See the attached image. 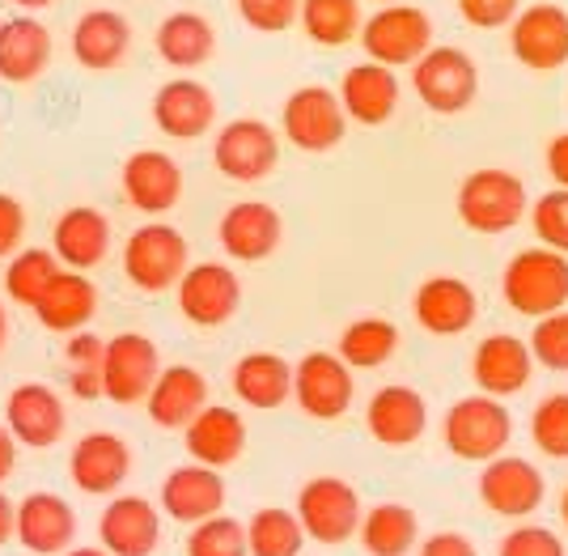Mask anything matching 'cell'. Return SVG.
I'll return each instance as SVG.
<instances>
[{
  "label": "cell",
  "mask_w": 568,
  "mask_h": 556,
  "mask_svg": "<svg viewBox=\"0 0 568 556\" xmlns=\"http://www.w3.org/2000/svg\"><path fill=\"white\" fill-rule=\"evenodd\" d=\"M497 556H565V544H560V535L539 523H521L500 539Z\"/></svg>",
  "instance_id": "cell-46"
},
{
  "label": "cell",
  "mask_w": 568,
  "mask_h": 556,
  "mask_svg": "<svg viewBox=\"0 0 568 556\" xmlns=\"http://www.w3.org/2000/svg\"><path fill=\"white\" fill-rule=\"evenodd\" d=\"M106 251H111V221L102 218L98 209L81 204V209L60 213L55 230H51V255L60 260V267L90 272V267L106 260Z\"/></svg>",
  "instance_id": "cell-29"
},
{
  "label": "cell",
  "mask_w": 568,
  "mask_h": 556,
  "mask_svg": "<svg viewBox=\"0 0 568 556\" xmlns=\"http://www.w3.org/2000/svg\"><path fill=\"white\" fill-rule=\"evenodd\" d=\"M530 230H535V239L551 246V251H560L568 255V192L565 188H551L544 192L530 209Z\"/></svg>",
  "instance_id": "cell-44"
},
{
  "label": "cell",
  "mask_w": 568,
  "mask_h": 556,
  "mask_svg": "<svg viewBox=\"0 0 568 556\" xmlns=\"http://www.w3.org/2000/svg\"><path fill=\"white\" fill-rule=\"evenodd\" d=\"M216 239L225 246V255L237 264H260L267 260L284 239V221L272 204L263 200H237L234 209L221 218Z\"/></svg>",
  "instance_id": "cell-21"
},
{
  "label": "cell",
  "mask_w": 568,
  "mask_h": 556,
  "mask_svg": "<svg viewBox=\"0 0 568 556\" xmlns=\"http://www.w3.org/2000/svg\"><path fill=\"white\" fill-rule=\"evenodd\" d=\"M530 442L547 459H568V391L539 400V408L530 412Z\"/></svg>",
  "instance_id": "cell-41"
},
{
  "label": "cell",
  "mask_w": 568,
  "mask_h": 556,
  "mask_svg": "<svg viewBox=\"0 0 568 556\" xmlns=\"http://www.w3.org/2000/svg\"><path fill=\"white\" fill-rule=\"evenodd\" d=\"M356 539L369 556H407L420 539V523L416 509L403 502H382V506L361 514Z\"/></svg>",
  "instance_id": "cell-35"
},
{
  "label": "cell",
  "mask_w": 568,
  "mask_h": 556,
  "mask_svg": "<svg viewBox=\"0 0 568 556\" xmlns=\"http://www.w3.org/2000/svg\"><path fill=\"white\" fill-rule=\"evenodd\" d=\"M234 395L246 408H281L284 400H293V365L281 353H246L234 365Z\"/></svg>",
  "instance_id": "cell-34"
},
{
  "label": "cell",
  "mask_w": 568,
  "mask_h": 556,
  "mask_svg": "<svg viewBox=\"0 0 568 556\" xmlns=\"http://www.w3.org/2000/svg\"><path fill=\"white\" fill-rule=\"evenodd\" d=\"M353 370L339 362V353H306L293 365V400L314 421H335L353 408Z\"/></svg>",
  "instance_id": "cell-12"
},
{
  "label": "cell",
  "mask_w": 568,
  "mask_h": 556,
  "mask_svg": "<svg viewBox=\"0 0 568 556\" xmlns=\"http://www.w3.org/2000/svg\"><path fill=\"white\" fill-rule=\"evenodd\" d=\"M302 548H306V532L293 509L263 506L251 514V523H246V553L251 556H302Z\"/></svg>",
  "instance_id": "cell-38"
},
{
  "label": "cell",
  "mask_w": 568,
  "mask_h": 556,
  "mask_svg": "<svg viewBox=\"0 0 568 556\" xmlns=\"http://www.w3.org/2000/svg\"><path fill=\"white\" fill-rule=\"evenodd\" d=\"M521 0H458V13L463 22L475 30H500L518 18Z\"/></svg>",
  "instance_id": "cell-47"
},
{
  "label": "cell",
  "mask_w": 568,
  "mask_h": 556,
  "mask_svg": "<svg viewBox=\"0 0 568 556\" xmlns=\"http://www.w3.org/2000/svg\"><path fill=\"white\" fill-rule=\"evenodd\" d=\"M132 26L115 9H90L72 26V60L90 73H111L128 60Z\"/></svg>",
  "instance_id": "cell-26"
},
{
  "label": "cell",
  "mask_w": 568,
  "mask_h": 556,
  "mask_svg": "<svg viewBox=\"0 0 568 556\" xmlns=\"http://www.w3.org/2000/svg\"><path fill=\"white\" fill-rule=\"evenodd\" d=\"M281 123L288 145H297L302 153H327L348 132V115H344L335 90H327V85H302V90H293V94L284 98Z\"/></svg>",
  "instance_id": "cell-8"
},
{
  "label": "cell",
  "mask_w": 568,
  "mask_h": 556,
  "mask_svg": "<svg viewBox=\"0 0 568 556\" xmlns=\"http://www.w3.org/2000/svg\"><path fill=\"white\" fill-rule=\"evenodd\" d=\"M174 290H179V311L195 327H221L242 306V281L225 264H187Z\"/></svg>",
  "instance_id": "cell-14"
},
{
  "label": "cell",
  "mask_w": 568,
  "mask_h": 556,
  "mask_svg": "<svg viewBox=\"0 0 568 556\" xmlns=\"http://www.w3.org/2000/svg\"><path fill=\"white\" fill-rule=\"evenodd\" d=\"M60 272V260L43 251V246H26L18 255H9V267H4V293L18 302V306H34L39 293L48 290V281Z\"/></svg>",
  "instance_id": "cell-39"
},
{
  "label": "cell",
  "mask_w": 568,
  "mask_h": 556,
  "mask_svg": "<svg viewBox=\"0 0 568 556\" xmlns=\"http://www.w3.org/2000/svg\"><path fill=\"white\" fill-rule=\"evenodd\" d=\"M416 556H479V553H475V544L463 532H437L428 535V539H420V553Z\"/></svg>",
  "instance_id": "cell-49"
},
{
  "label": "cell",
  "mask_w": 568,
  "mask_h": 556,
  "mask_svg": "<svg viewBox=\"0 0 568 556\" xmlns=\"http://www.w3.org/2000/svg\"><path fill=\"white\" fill-rule=\"evenodd\" d=\"M547 174L556 179V188H565L568 192V132H560V137L547 141Z\"/></svg>",
  "instance_id": "cell-50"
},
{
  "label": "cell",
  "mask_w": 568,
  "mask_h": 556,
  "mask_svg": "<svg viewBox=\"0 0 568 556\" xmlns=\"http://www.w3.org/2000/svg\"><path fill=\"white\" fill-rule=\"evenodd\" d=\"M98 539L111 556H153L162 544V514L149 497L115 493L98 518Z\"/></svg>",
  "instance_id": "cell-15"
},
{
  "label": "cell",
  "mask_w": 568,
  "mask_h": 556,
  "mask_svg": "<svg viewBox=\"0 0 568 556\" xmlns=\"http://www.w3.org/2000/svg\"><path fill=\"white\" fill-rule=\"evenodd\" d=\"M132 472V451L119 434H85L69 455V476L90 497H115Z\"/></svg>",
  "instance_id": "cell-20"
},
{
  "label": "cell",
  "mask_w": 568,
  "mask_h": 556,
  "mask_svg": "<svg viewBox=\"0 0 568 556\" xmlns=\"http://www.w3.org/2000/svg\"><path fill=\"white\" fill-rule=\"evenodd\" d=\"M4 340H9V315H4V306H0V348H4Z\"/></svg>",
  "instance_id": "cell-55"
},
{
  "label": "cell",
  "mask_w": 568,
  "mask_h": 556,
  "mask_svg": "<svg viewBox=\"0 0 568 556\" xmlns=\"http://www.w3.org/2000/svg\"><path fill=\"white\" fill-rule=\"evenodd\" d=\"M13 514H18V506H13V502L0 493V548L13 539Z\"/></svg>",
  "instance_id": "cell-52"
},
{
  "label": "cell",
  "mask_w": 568,
  "mask_h": 556,
  "mask_svg": "<svg viewBox=\"0 0 568 556\" xmlns=\"http://www.w3.org/2000/svg\"><path fill=\"white\" fill-rule=\"evenodd\" d=\"M39 323L48 327V332H81L90 319L98 315V290L94 281L85 276V272H72V267H60L55 276L48 281V290L39 293V302L30 306Z\"/></svg>",
  "instance_id": "cell-31"
},
{
  "label": "cell",
  "mask_w": 568,
  "mask_h": 556,
  "mask_svg": "<svg viewBox=\"0 0 568 556\" xmlns=\"http://www.w3.org/2000/svg\"><path fill=\"white\" fill-rule=\"evenodd\" d=\"M365 429L382 446H412L428 429V404L420 391L412 387H382L374 391L365 408Z\"/></svg>",
  "instance_id": "cell-28"
},
{
  "label": "cell",
  "mask_w": 568,
  "mask_h": 556,
  "mask_svg": "<svg viewBox=\"0 0 568 556\" xmlns=\"http://www.w3.org/2000/svg\"><path fill=\"white\" fill-rule=\"evenodd\" d=\"M560 518H565V527H568V488L560 493Z\"/></svg>",
  "instance_id": "cell-56"
},
{
  "label": "cell",
  "mask_w": 568,
  "mask_h": 556,
  "mask_svg": "<svg viewBox=\"0 0 568 556\" xmlns=\"http://www.w3.org/2000/svg\"><path fill=\"white\" fill-rule=\"evenodd\" d=\"M281 162V137L263 120H230L213 141V166L234 183H260Z\"/></svg>",
  "instance_id": "cell-9"
},
{
  "label": "cell",
  "mask_w": 568,
  "mask_h": 556,
  "mask_svg": "<svg viewBox=\"0 0 568 556\" xmlns=\"http://www.w3.org/2000/svg\"><path fill=\"white\" fill-rule=\"evenodd\" d=\"M509 51L530 73H556L568 64V13L560 4H530L509 22Z\"/></svg>",
  "instance_id": "cell-10"
},
{
  "label": "cell",
  "mask_w": 568,
  "mask_h": 556,
  "mask_svg": "<svg viewBox=\"0 0 568 556\" xmlns=\"http://www.w3.org/2000/svg\"><path fill=\"white\" fill-rule=\"evenodd\" d=\"M442 437H446V446L458 459L488 463L505 455V446L514 437V416L500 400L479 391V395H467V400L450 404L446 421H442Z\"/></svg>",
  "instance_id": "cell-3"
},
{
  "label": "cell",
  "mask_w": 568,
  "mask_h": 556,
  "mask_svg": "<svg viewBox=\"0 0 568 556\" xmlns=\"http://www.w3.org/2000/svg\"><path fill=\"white\" fill-rule=\"evenodd\" d=\"M187 556H251L246 553V527L237 518L213 514L195 523L187 535Z\"/></svg>",
  "instance_id": "cell-42"
},
{
  "label": "cell",
  "mask_w": 568,
  "mask_h": 556,
  "mask_svg": "<svg viewBox=\"0 0 568 556\" xmlns=\"http://www.w3.org/2000/svg\"><path fill=\"white\" fill-rule=\"evenodd\" d=\"M454 209H458V221L471 234H488L493 239V234H509L526 218L530 195H526V188H521V179L514 170L484 166L463 179Z\"/></svg>",
  "instance_id": "cell-2"
},
{
  "label": "cell",
  "mask_w": 568,
  "mask_h": 556,
  "mask_svg": "<svg viewBox=\"0 0 568 556\" xmlns=\"http://www.w3.org/2000/svg\"><path fill=\"white\" fill-rule=\"evenodd\" d=\"M4 429L18 446L48 451L64 437V400L48 383H22L4 400Z\"/></svg>",
  "instance_id": "cell-17"
},
{
  "label": "cell",
  "mask_w": 568,
  "mask_h": 556,
  "mask_svg": "<svg viewBox=\"0 0 568 556\" xmlns=\"http://www.w3.org/2000/svg\"><path fill=\"white\" fill-rule=\"evenodd\" d=\"M162 374L158 344L141 332H119L102 348V395L111 404H141Z\"/></svg>",
  "instance_id": "cell-11"
},
{
  "label": "cell",
  "mask_w": 568,
  "mask_h": 556,
  "mask_svg": "<svg viewBox=\"0 0 568 556\" xmlns=\"http://www.w3.org/2000/svg\"><path fill=\"white\" fill-rule=\"evenodd\" d=\"M13 467H18V442H13V434L0 421V484L13 476Z\"/></svg>",
  "instance_id": "cell-51"
},
{
  "label": "cell",
  "mask_w": 568,
  "mask_h": 556,
  "mask_svg": "<svg viewBox=\"0 0 568 556\" xmlns=\"http://www.w3.org/2000/svg\"><path fill=\"white\" fill-rule=\"evenodd\" d=\"M547 481L544 472L530 459L518 455H497L484 463L479 472V502L500 514V518H530L535 509L544 506Z\"/></svg>",
  "instance_id": "cell-13"
},
{
  "label": "cell",
  "mask_w": 568,
  "mask_h": 556,
  "mask_svg": "<svg viewBox=\"0 0 568 556\" xmlns=\"http://www.w3.org/2000/svg\"><path fill=\"white\" fill-rule=\"evenodd\" d=\"M64 556H111L106 548H69Z\"/></svg>",
  "instance_id": "cell-54"
},
{
  "label": "cell",
  "mask_w": 568,
  "mask_h": 556,
  "mask_svg": "<svg viewBox=\"0 0 568 556\" xmlns=\"http://www.w3.org/2000/svg\"><path fill=\"white\" fill-rule=\"evenodd\" d=\"M416 98L437 115H463L479 94V69L463 48H433L412 64Z\"/></svg>",
  "instance_id": "cell-6"
},
{
  "label": "cell",
  "mask_w": 568,
  "mask_h": 556,
  "mask_svg": "<svg viewBox=\"0 0 568 556\" xmlns=\"http://www.w3.org/2000/svg\"><path fill=\"white\" fill-rule=\"evenodd\" d=\"M530 374H535V357L526 348L521 336H509V332H497V336L479 340L471 357V378L475 387L493 400H509L518 391L530 387Z\"/></svg>",
  "instance_id": "cell-22"
},
{
  "label": "cell",
  "mask_w": 568,
  "mask_h": 556,
  "mask_svg": "<svg viewBox=\"0 0 568 556\" xmlns=\"http://www.w3.org/2000/svg\"><path fill=\"white\" fill-rule=\"evenodd\" d=\"M297 22L310 43L318 48H344L361 34V0H302Z\"/></svg>",
  "instance_id": "cell-36"
},
{
  "label": "cell",
  "mask_w": 568,
  "mask_h": 556,
  "mask_svg": "<svg viewBox=\"0 0 568 556\" xmlns=\"http://www.w3.org/2000/svg\"><path fill=\"white\" fill-rule=\"evenodd\" d=\"M153 123L170 141H200L216 123V98L204 81L174 77L153 94Z\"/></svg>",
  "instance_id": "cell-19"
},
{
  "label": "cell",
  "mask_w": 568,
  "mask_h": 556,
  "mask_svg": "<svg viewBox=\"0 0 568 556\" xmlns=\"http://www.w3.org/2000/svg\"><path fill=\"white\" fill-rule=\"evenodd\" d=\"M412 315L428 336H463L479 315V302L463 276H428L412 297Z\"/></svg>",
  "instance_id": "cell-23"
},
{
  "label": "cell",
  "mask_w": 568,
  "mask_h": 556,
  "mask_svg": "<svg viewBox=\"0 0 568 556\" xmlns=\"http://www.w3.org/2000/svg\"><path fill=\"white\" fill-rule=\"evenodd\" d=\"M297 523L306 539L314 544H348L361 527V497L348 481L339 476H314L310 484H302L297 493Z\"/></svg>",
  "instance_id": "cell-7"
},
{
  "label": "cell",
  "mask_w": 568,
  "mask_h": 556,
  "mask_svg": "<svg viewBox=\"0 0 568 556\" xmlns=\"http://www.w3.org/2000/svg\"><path fill=\"white\" fill-rule=\"evenodd\" d=\"M399 348V327L390 319H356L339 332V362L348 370H378L395 357Z\"/></svg>",
  "instance_id": "cell-37"
},
{
  "label": "cell",
  "mask_w": 568,
  "mask_h": 556,
  "mask_svg": "<svg viewBox=\"0 0 568 556\" xmlns=\"http://www.w3.org/2000/svg\"><path fill=\"white\" fill-rule=\"evenodd\" d=\"M378 4H395V0H378Z\"/></svg>",
  "instance_id": "cell-57"
},
{
  "label": "cell",
  "mask_w": 568,
  "mask_h": 556,
  "mask_svg": "<svg viewBox=\"0 0 568 556\" xmlns=\"http://www.w3.org/2000/svg\"><path fill=\"white\" fill-rule=\"evenodd\" d=\"M237 18L260 30V34H281L288 26H297V4L302 0H234Z\"/></svg>",
  "instance_id": "cell-45"
},
{
  "label": "cell",
  "mask_w": 568,
  "mask_h": 556,
  "mask_svg": "<svg viewBox=\"0 0 568 556\" xmlns=\"http://www.w3.org/2000/svg\"><path fill=\"white\" fill-rule=\"evenodd\" d=\"M356 39H361V48L374 64L407 69L433 48V18L416 4L395 0V4H382L374 18H365Z\"/></svg>",
  "instance_id": "cell-4"
},
{
  "label": "cell",
  "mask_w": 568,
  "mask_h": 556,
  "mask_svg": "<svg viewBox=\"0 0 568 556\" xmlns=\"http://www.w3.org/2000/svg\"><path fill=\"white\" fill-rule=\"evenodd\" d=\"M51 64V30L39 18H9L0 22V81L30 85L48 73Z\"/></svg>",
  "instance_id": "cell-32"
},
{
  "label": "cell",
  "mask_w": 568,
  "mask_h": 556,
  "mask_svg": "<svg viewBox=\"0 0 568 556\" xmlns=\"http://www.w3.org/2000/svg\"><path fill=\"white\" fill-rule=\"evenodd\" d=\"M339 107L353 123H365V128H378L386 123L395 111H399V77L386 64H353L344 81H339Z\"/></svg>",
  "instance_id": "cell-25"
},
{
  "label": "cell",
  "mask_w": 568,
  "mask_h": 556,
  "mask_svg": "<svg viewBox=\"0 0 568 556\" xmlns=\"http://www.w3.org/2000/svg\"><path fill=\"white\" fill-rule=\"evenodd\" d=\"M102 348H106V340L85 332V327L69 336L64 362H69V391L77 400H98L102 395Z\"/></svg>",
  "instance_id": "cell-40"
},
{
  "label": "cell",
  "mask_w": 568,
  "mask_h": 556,
  "mask_svg": "<svg viewBox=\"0 0 568 556\" xmlns=\"http://www.w3.org/2000/svg\"><path fill=\"white\" fill-rule=\"evenodd\" d=\"M13 539L34 556H64L77 539V514L60 493H30L13 514Z\"/></svg>",
  "instance_id": "cell-16"
},
{
  "label": "cell",
  "mask_w": 568,
  "mask_h": 556,
  "mask_svg": "<svg viewBox=\"0 0 568 556\" xmlns=\"http://www.w3.org/2000/svg\"><path fill=\"white\" fill-rule=\"evenodd\" d=\"M162 509L174 523H204L225 509V481L216 467H204V463H183L174 467L166 481H162Z\"/></svg>",
  "instance_id": "cell-24"
},
{
  "label": "cell",
  "mask_w": 568,
  "mask_h": 556,
  "mask_svg": "<svg viewBox=\"0 0 568 556\" xmlns=\"http://www.w3.org/2000/svg\"><path fill=\"white\" fill-rule=\"evenodd\" d=\"M500 293L509 302V311L526 319L556 315L568 306V255L551 251V246H526L518 251L505 276H500Z\"/></svg>",
  "instance_id": "cell-1"
},
{
  "label": "cell",
  "mask_w": 568,
  "mask_h": 556,
  "mask_svg": "<svg viewBox=\"0 0 568 556\" xmlns=\"http://www.w3.org/2000/svg\"><path fill=\"white\" fill-rule=\"evenodd\" d=\"M149 421L158 429H187L191 416L209 404V378L191 365H166L144 395Z\"/></svg>",
  "instance_id": "cell-30"
},
{
  "label": "cell",
  "mask_w": 568,
  "mask_h": 556,
  "mask_svg": "<svg viewBox=\"0 0 568 556\" xmlns=\"http://www.w3.org/2000/svg\"><path fill=\"white\" fill-rule=\"evenodd\" d=\"M187 239L174 225L149 221L141 230H132V239L123 242V272L141 293H166L187 272Z\"/></svg>",
  "instance_id": "cell-5"
},
{
  "label": "cell",
  "mask_w": 568,
  "mask_h": 556,
  "mask_svg": "<svg viewBox=\"0 0 568 556\" xmlns=\"http://www.w3.org/2000/svg\"><path fill=\"white\" fill-rule=\"evenodd\" d=\"M183 437H187L191 463H204V467L221 472V467L242 459V451H246V421L234 408H225V404H204L191 416Z\"/></svg>",
  "instance_id": "cell-27"
},
{
  "label": "cell",
  "mask_w": 568,
  "mask_h": 556,
  "mask_svg": "<svg viewBox=\"0 0 568 556\" xmlns=\"http://www.w3.org/2000/svg\"><path fill=\"white\" fill-rule=\"evenodd\" d=\"M26 239V209L18 195L0 192V260L18 255Z\"/></svg>",
  "instance_id": "cell-48"
},
{
  "label": "cell",
  "mask_w": 568,
  "mask_h": 556,
  "mask_svg": "<svg viewBox=\"0 0 568 556\" xmlns=\"http://www.w3.org/2000/svg\"><path fill=\"white\" fill-rule=\"evenodd\" d=\"M153 48H158V55L166 60L170 69H183V73H187V69H200V64L213 60L216 30L204 13L179 9V13L162 18L158 34H153Z\"/></svg>",
  "instance_id": "cell-33"
},
{
  "label": "cell",
  "mask_w": 568,
  "mask_h": 556,
  "mask_svg": "<svg viewBox=\"0 0 568 556\" xmlns=\"http://www.w3.org/2000/svg\"><path fill=\"white\" fill-rule=\"evenodd\" d=\"M535 365H544L551 374H568V306L556 315L535 319V332L526 340Z\"/></svg>",
  "instance_id": "cell-43"
},
{
  "label": "cell",
  "mask_w": 568,
  "mask_h": 556,
  "mask_svg": "<svg viewBox=\"0 0 568 556\" xmlns=\"http://www.w3.org/2000/svg\"><path fill=\"white\" fill-rule=\"evenodd\" d=\"M119 183H123V200L136 213H170L183 200V170L162 149H136L123 162Z\"/></svg>",
  "instance_id": "cell-18"
},
{
  "label": "cell",
  "mask_w": 568,
  "mask_h": 556,
  "mask_svg": "<svg viewBox=\"0 0 568 556\" xmlns=\"http://www.w3.org/2000/svg\"><path fill=\"white\" fill-rule=\"evenodd\" d=\"M13 4H18V9H30V13H34V9H48V4H55V0H13Z\"/></svg>",
  "instance_id": "cell-53"
}]
</instances>
